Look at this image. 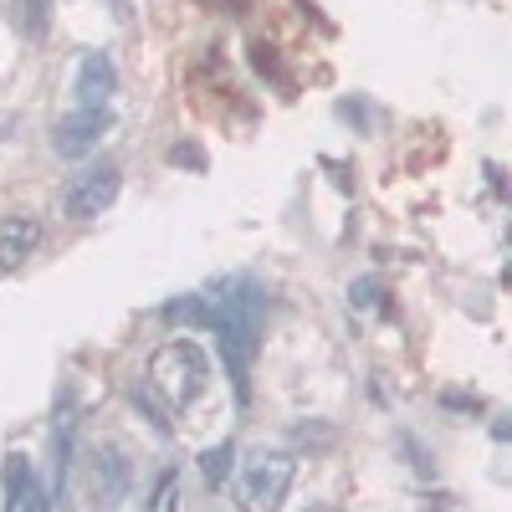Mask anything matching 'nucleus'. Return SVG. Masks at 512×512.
<instances>
[{"mask_svg": "<svg viewBox=\"0 0 512 512\" xmlns=\"http://www.w3.org/2000/svg\"><path fill=\"white\" fill-rule=\"evenodd\" d=\"M262 318H267V287L251 277H231L221 297H205V328L221 338V359L241 405L251 400V359L262 349Z\"/></svg>", "mask_w": 512, "mask_h": 512, "instance_id": "1", "label": "nucleus"}, {"mask_svg": "<svg viewBox=\"0 0 512 512\" xmlns=\"http://www.w3.org/2000/svg\"><path fill=\"white\" fill-rule=\"evenodd\" d=\"M210 384V364H205V349L195 338H169L164 349H154L149 359V390L169 400V410H185L205 395Z\"/></svg>", "mask_w": 512, "mask_h": 512, "instance_id": "2", "label": "nucleus"}, {"mask_svg": "<svg viewBox=\"0 0 512 512\" xmlns=\"http://www.w3.org/2000/svg\"><path fill=\"white\" fill-rule=\"evenodd\" d=\"M292 477H297V461L287 451H256L241 466V482H236L241 512H282Z\"/></svg>", "mask_w": 512, "mask_h": 512, "instance_id": "3", "label": "nucleus"}, {"mask_svg": "<svg viewBox=\"0 0 512 512\" xmlns=\"http://www.w3.org/2000/svg\"><path fill=\"white\" fill-rule=\"evenodd\" d=\"M118 185H123V175H118V164H88L82 175H72V185L62 190V210L72 221H98L103 210L118 200Z\"/></svg>", "mask_w": 512, "mask_h": 512, "instance_id": "4", "label": "nucleus"}, {"mask_svg": "<svg viewBox=\"0 0 512 512\" xmlns=\"http://www.w3.org/2000/svg\"><path fill=\"white\" fill-rule=\"evenodd\" d=\"M108 134V108H77L67 118H57L52 128V149L62 159H82V154H93L98 139Z\"/></svg>", "mask_w": 512, "mask_h": 512, "instance_id": "5", "label": "nucleus"}, {"mask_svg": "<svg viewBox=\"0 0 512 512\" xmlns=\"http://www.w3.org/2000/svg\"><path fill=\"white\" fill-rule=\"evenodd\" d=\"M77 108H108V98L118 93V67L108 52H88L77 62Z\"/></svg>", "mask_w": 512, "mask_h": 512, "instance_id": "6", "label": "nucleus"}, {"mask_svg": "<svg viewBox=\"0 0 512 512\" xmlns=\"http://www.w3.org/2000/svg\"><path fill=\"white\" fill-rule=\"evenodd\" d=\"M6 512H52V502H47V492H41L26 456L6 461Z\"/></svg>", "mask_w": 512, "mask_h": 512, "instance_id": "7", "label": "nucleus"}, {"mask_svg": "<svg viewBox=\"0 0 512 512\" xmlns=\"http://www.w3.org/2000/svg\"><path fill=\"white\" fill-rule=\"evenodd\" d=\"M41 246V226L26 221V216H11V221H0V267H21L26 256Z\"/></svg>", "mask_w": 512, "mask_h": 512, "instance_id": "8", "label": "nucleus"}, {"mask_svg": "<svg viewBox=\"0 0 512 512\" xmlns=\"http://www.w3.org/2000/svg\"><path fill=\"white\" fill-rule=\"evenodd\" d=\"M231 461H236V446H231V441L210 446V451L200 456V477H205V487H210V492H221V487H226V477H231Z\"/></svg>", "mask_w": 512, "mask_h": 512, "instance_id": "9", "label": "nucleus"}, {"mask_svg": "<svg viewBox=\"0 0 512 512\" xmlns=\"http://www.w3.org/2000/svg\"><path fill=\"white\" fill-rule=\"evenodd\" d=\"M16 26L26 41H41L52 26V0H16Z\"/></svg>", "mask_w": 512, "mask_h": 512, "instance_id": "10", "label": "nucleus"}, {"mask_svg": "<svg viewBox=\"0 0 512 512\" xmlns=\"http://www.w3.org/2000/svg\"><path fill=\"white\" fill-rule=\"evenodd\" d=\"M349 297H354V308H364V313H369V308H379V282H374V277H364V282H354V292H349Z\"/></svg>", "mask_w": 512, "mask_h": 512, "instance_id": "11", "label": "nucleus"}, {"mask_svg": "<svg viewBox=\"0 0 512 512\" xmlns=\"http://www.w3.org/2000/svg\"><path fill=\"white\" fill-rule=\"evenodd\" d=\"M149 512H175V477H159V492H154Z\"/></svg>", "mask_w": 512, "mask_h": 512, "instance_id": "12", "label": "nucleus"}]
</instances>
